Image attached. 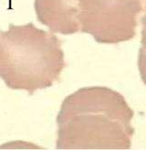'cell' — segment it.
Returning <instances> with one entry per match:
<instances>
[{
    "label": "cell",
    "instance_id": "3957f363",
    "mask_svg": "<svg viewBox=\"0 0 146 150\" xmlns=\"http://www.w3.org/2000/svg\"><path fill=\"white\" fill-rule=\"evenodd\" d=\"M142 0H80V31L91 35L99 43L114 44L136 35Z\"/></svg>",
    "mask_w": 146,
    "mask_h": 150
},
{
    "label": "cell",
    "instance_id": "5b68a950",
    "mask_svg": "<svg viewBox=\"0 0 146 150\" xmlns=\"http://www.w3.org/2000/svg\"><path fill=\"white\" fill-rule=\"evenodd\" d=\"M142 40L141 48L139 50L138 57V67L142 80L146 84V8L144 15L142 18Z\"/></svg>",
    "mask_w": 146,
    "mask_h": 150
},
{
    "label": "cell",
    "instance_id": "6da1fadb",
    "mask_svg": "<svg viewBox=\"0 0 146 150\" xmlns=\"http://www.w3.org/2000/svg\"><path fill=\"white\" fill-rule=\"evenodd\" d=\"M133 111L107 87L81 88L66 97L57 117L58 149H130Z\"/></svg>",
    "mask_w": 146,
    "mask_h": 150
},
{
    "label": "cell",
    "instance_id": "277c9868",
    "mask_svg": "<svg viewBox=\"0 0 146 150\" xmlns=\"http://www.w3.org/2000/svg\"><path fill=\"white\" fill-rule=\"evenodd\" d=\"M79 6L80 0H35L38 19L51 31L64 35L80 30Z\"/></svg>",
    "mask_w": 146,
    "mask_h": 150
},
{
    "label": "cell",
    "instance_id": "7a4b0ae2",
    "mask_svg": "<svg viewBox=\"0 0 146 150\" xmlns=\"http://www.w3.org/2000/svg\"><path fill=\"white\" fill-rule=\"evenodd\" d=\"M65 67L61 41L32 23L0 31V78L13 90L29 94L50 87Z\"/></svg>",
    "mask_w": 146,
    "mask_h": 150
}]
</instances>
